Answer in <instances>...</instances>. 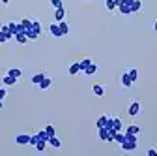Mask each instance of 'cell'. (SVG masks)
Instances as JSON below:
<instances>
[{
    "label": "cell",
    "instance_id": "3957f363",
    "mask_svg": "<svg viewBox=\"0 0 157 156\" xmlns=\"http://www.w3.org/2000/svg\"><path fill=\"white\" fill-rule=\"evenodd\" d=\"M19 79H17V77H13V75H10L8 72L4 73V77H2V83H4V87H13L15 83H17Z\"/></svg>",
    "mask_w": 157,
    "mask_h": 156
},
{
    "label": "cell",
    "instance_id": "ac0fdd59",
    "mask_svg": "<svg viewBox=\"0 0 157 156\" xmlns=\"http://www.w3.org/2000/svg\"><path fill=\"white\" fill-rule=\"evenodd\" d=\"M140 10H142V0H135L133 6H131V11H133V13H139Z\"/></svg>",
    "mask_w": 157,
    "mask_h": 156
},
{
    "label": "cell",
    "instance_id": "e575fe53",
    "mask_svg": "<svg viewBox=\"0 0 157 156\" xmlns=\"http://www.w3.org/2000/svg\"><path fill=\"white\" fill-rule=\"evenodd\" d=\"M8 96V90H6V87H0V100L4 102V98Z\"/></svg>",
    "mask_w": 157,
    "mask_h": 156
},
{
    "label": "cell",
    "instance_id": "8992f818",
    "mask_svg": "<svg viewBox=\"0 0 157 156\" xmlns=\"http://www.w3.org/2000/svg\"><path fill=\"white\" fill-rule=\"evenodd\" d=\"M64 17H66V10H64V8H58V10L54 11V23H62Z\"/></svg>",
    "mask_w": 157,
    "mask_h": 156
},
{
    "label": "cell",
    "instance_id": "7bdbcfd3",
    "mask_svg": "<svg viewBox=\"0 0 157 156\" xmlns=\"http://www.w3.org/2000/svg\"><path fill=\"white\" fill-rule=\"evenodd\" d=\"M86 2H92V0H86Z\"/></svg>",
    "mask_w": 157,
    "mask_h": 156
},
{
    "label": "cell",
    "instance_id": "44dd1931",
    "mask_svg": "<svg viewBox=\"0 0 157 156\" xmlns=\"http://www.w3.org/2000/svg\"><path fill=\"white\" fill-rule=\"evenodd\" d=\"M58 27H60V32H62V36H67V34H69V25H67L66 21L58 23Z\"/></svg>",
    "mask_w": 157,
    "mask_h": 156
},
{
    "label": "cell",
    "instance_id": "836d02e7",
    "mask_svg": "<svg viewBox=\"0 0 157 156\" xmlns=\"http://www.w3.org/2000/svg\"><path fill=\"white\" fill-rule=\"evenodd\" d=\"M8 27H10V30H11V34L15 38V34H17V23H8Z\"/></svg>",
    "mask_w": 157,
    "mask_h": 156
},
{
    "label": "cell",
    "instance_id": "83f0119b",
    "mask_svg": "<svg viewBox=\"0 0 157 156\" xmlns=\"http://www.w3.org/2000/svg\"><path fill=\"white\" fill-rule=\"evenodd\" d=\"M32 23H34V21H30V19H26V17L21 19V25L25 27V30H30V28H32Z\"/></svg>",
    "mask_w": 157,
    "mask_h": 156
},
{
    "label": "cell",
    "instance_id": "4dcf8cb0",
    "mask_svg": "<svg viewBox=\"0 0 157 156\" xmlns=\"http://www.w3.org/2000/svg\"><path fill=\"white\" fill-rule=\"evenodd\" d=\"M0 30H4V32H6V36H8V42H10L11 38H13V34H11V30H10V27H8V25H2V27H0Z\"/></svg>",
    "mask_w": 157,
    "mask_h": 156
},
{
    "label": "cell",
    "instance_id": "5bb4252c",
    "mask_svg": "<svg viewBox=\"0 0 157 156\" xmlns=\"http://www.w3.org/2000/svg\"><path fill=\"white\" fill-rule=\"evenodd\" d=\"M92 62H94V60H92V58H90V56H86V58H82V60H81V62H78V66H81V72H84V70H86V68H88V66H90Z\"/></svg>",
    "mask_w": 157,
    "mask_h": 156
},
{
    "label": "cell",
    "instance_id": "f546056e",
    "mask_svg": "<svg viewBox=\"0 0 157 156\" xmlns=\"http://www.w3.org/2000/svg\"><path fill=\"white\" fill-rule=\"evenodd\" d=\"M105 6H107V10H109V11H114V10H118L114 0H105Z\"/></svg>",
    "mask_w": 157,
    "mask_h": 156
},
{
    "label": "cell",
    "instance_id": "ffe728a7",
    "mask_svg": "<svg viewBox=\"0 0 157 156\" xmlns=\"http://www.w3.org/2000/svg\"><path fill=\"white\" fill-rule=\"evenodd\" d=\"M77 73H81V66H78V62H73L69 66V75H77Z\"/></svg>",
    "mask_w": 157,
    "mask_h": 156
},
{
    "label": "cell",
    "instance_id": "f1b7e54d",
    "mask_svg": "<svg viewBox=\"0 0 157 156\" xmlns=\"http://www.w3.org/2000/svg\"><path fill=\"white\" fill-rule=\"evenodd\" d=\"M25 34H26V38H28V40H37V38H39V34H36L32 28H30V30H25Z\"/></svg>",
    "mask_w": 157,
    "mask_h": 156
},
{
    "label": "cell",
    "instance_id": "6da1fadb",
    "mask_svg": "<svg viewBox=\"0 0 157 156\" xmlns=\"http://www.w3.org/2000/svg\"><path fill=\"white\" fill-rule=\"evenodd\" d=\"M140 111H142V105H140V102H139V100H133V102L129 104V107H127L129 117H136V115H140Z\"/></svg>",
    "mask_w": 157,
    "mask_h": 156
},
{
    "label": "cell",
    "instance_id": "277c9868",
    "mask_svg": "<svg viewBox=\"0 0 157 156\" xmlns=\"http://www.w3.org/2000/svg\"><path fill=\"white\" fill-rule=\"evenodd\" d=\"M15 143L17 145H30V135L28 133H19L15 138Z\"/></svg>",
    "mask_w": 157,
    "mask_h": 156
},
{
    "label": "cell",
    "instance_id": "7c38bea8",
    "mask_svg": "<svg viewBox=\"0 0 157 156\" xmlns=\"http://www.w3.org/2000/svg\"><path fill=\"white\" fill-rule=\"evenodd\" d=\"M110 122H112V128H114L116 132L122 130V121H120V117H110Z\"/></svg>",
    "mask_w": 157,
    "mask_h": 156
},
{
    "label": "cell",
    "instance_id": "8d00e7d4",
    "mask_svg": "<svg viewBox=\"0 0 157 156\" xmlns=\"http://www.w3.org/2000/svg\"><path fill=\"white\" fill-rule=\"evenodd\" d=\"M37 141H39V138H37L36 133H34V135H30V145H32V147H36V143H37Z\"/></svg>",
    "mask_w": 157,
    "mask_h": 156
},
{
    "label": "cell",
    "instance_id": "74e56055",
    "mask_svg": "<svg viewBox=\"0 0 157 156\" xmlns=\"http://www.w3.org/2000/svg\"><path fill=\"white\" fill-rule=\"evenodd\" d=\"M148 156H157V149H150L148 150Z\"/></svg>",
    "mask_w": 157,
    "mask_h": 156
},
{
    "label": "cell",
    "instance_id": "7a4b0ae2",
    "mask_svg": "<svg viewBox=\"0 0 157 156\" xmlns=\"http://www.w3.org/2000/svg\"><path fill=\"white\" fill-rule=\"evenodd\" d=\"M120 147H122V150L131 152V150H136V147H139V141H124Z\"/></svg>",
    "mask_w": 157,
    "mask_h": 156
},
{
    "label": "cell",
    "instance_id": "30bf717a",
    "mask_svg": "<svg viewBox=\"0 0 157 156\" xmlns=\"http://www.w3.org/2000/svg\"><path fill=\"white\" fill-rule=\"evenodd\" d=\"M45 77H47V73H45V72H37L36 75H32V83H34V85H39V83L45 79Z\"/></svg>",
    "mask_w": 157,
    "mask_h": 156
},
{
    "label": "cell",
    "instance_id": "ba28073f",
    "mask_svg": "<svg viewBox=\"0 0 157 156\" xmlns=\"http://www.w3.org/2000/svg\"><path fill=\"white\" fill-rule=\"evenodd\" d=\"M92 90H94V94H95V96H99V98H103V96H105V87H103V85H99V83H95V85L92 87Z\"/></svg>",
    "mask_w": 157,
    "mask_h": 156
},
{
    "label": "cell",
    "instance_id": "b9f144b4",
    "mask_svg": "<svg viewBox=\"0 0 157 156\" xmlns=\"http://www.w3.org/2000/svg\"><path fill=\"white\" fill-rule=\"evenodd\" d=\"M2 107H4V104H2V100H0V109H2Z\"/></svg>",
    "mask_w": 157,
    "mask_h": 156
},
{
    "label": "cell",
    "instance_id": "d4e9b609",
    "mask_svg": "<svg viewBox=\"0 0 157 156\" xmlns=\"http://www.w3.org/2000/svg\"><path fill=\"white\" fill-rule=\"evenodd\" d=\"M47 145H49L47 141H43V139H39V141L36 143V150H39V152H43V150L47 149Z\"/></svg>",
    "mask_w": 157,
    "mask_h": 156
},
{
    "label": "cell",
    "instance_id": "60d3db41",
    "mask_svg": "<svg viewBox=\"0 0 157 156\" xmlns=\"http://www.w3.org/2000/svg\"><path fill=\"white\" fill-rule=\"evenodd\" d=\"M0 2H2V4H10V0H0Z\"/></svg>",
    "mask_w": 157,
    "mask_h": 156
},
{
    "label": "cell",
    "instance_id": "4316f807",
    "mask_svg": "<svg viewBox=\"0 0 157 156\" xmlns=\"http://www.w3.org/2000/svg\"><path fill=\"white\" fill-rule=\"evenodd\" d=\"M36 135H37L39 139H43V141H49V138H51V135H49V133L45 132V128H43V130H39V132H37Z\"/></svg>",
    "mask_w": 157,
    "mask_h": 156
},
{
    "label": "cell",
    "instance_id": "7402d4cb",
    "mask_svg": "<svg viewBox=\"0 0 157 156\" xmlns=\"http://www.w3.org/2000/svg\"><path fill=\"white\" fill-rule=\"evenodd\" d=\"M32 30H34L36 34H39V36H41V34H43V27H41V23L34 21V23H32Z\"/></svg>",
    "mask_w": 157,
    "mask_h": 156
},
{
    "label": "cell",
    "instance_id": "d6986e66",
    "mask_svg": "<svg viewBox=\"0 0 157 156\" xmlns=\"http://www.w3.org/2000/svg\"><path fill=\"white\" fill-rule=\"evenodd\" d=\"M142 130H140V126H136V124H131V126H127V130H125V133H136L139 135Z\"/></svg>",
    "mask_w": 157,
    "mask_h": 156
},
{
    "label": "cell",
    "instance_id": "4fadbf2b",
    "mask_svg": "<svg viewBox=\"0 0 157 156\" xmlns=\"http://www.w3.org/2000/svg\"><path fill=\"white\" fill-rule=\"evenodd\" d=\"M124 141H125V132H122V130H120V132H116V133H114V143L122 145Z\"/></svg>",
    "mask_w": 157,
    "mask_h": 156
},
{
    "label": "cell",
    "instance_id": "d590c367",
    "mask_svg": "<svg viewBox=\"0 0 157 156\" xmlns=\"http://www.w3.org/2000/svg\"><path fill=\"white\" fill-rule=\"evenodd\" d=\"M8 42V36H6V32L4 30H0V43H6Z\"/></svg>",
    "mask_w": 157,
    "mask_h": 156
},
{
    "label": "cell",
    "instance_id": "8fae6325",
    "mask_svg": "<svg viewBox=\"0 0 157 156\" xmlns=\"http://www.w3.org/2000/svg\"><path fill=\"white\" fill-rule=\"evenodd\" d=\"M122 87H124V88H131V87H133V81L129 79L127 72H124V73H122Z\"/></svg>",
    "mask_w": 157,
    "mask_h": 156
},
{
    "label": "cell",
    "instance_id": "52a82bcc",
    "mask_svg": "<svg viewBox=\"0 0 157 156\" xmlns=\"http://www.w3.org/2000/svg\"><path fill=\"white\" fill-rule=\"evenodd\" d=\"M37 87H39V90H49V88L52 87V79H51V77L47 75V77H45V79H43L41 83H39Z\"/></svg>",
    "mask_w": 157,
    "mask_h": 156
},
{
    "label": "cell",
    "instance_id": "ee69618b",
    "mask_svg": "<svg viewBox=\"0 0 157 156\" xmlns=\"http://www.w3.org/2000/svg\"><path fill=\"white\" fill-rule=\"evenodd\" d=\"M142 2H144V0H142Z\"/></svg>",
    "mask_w": 157,
    "mask_h": 156
},
{
    "label": "cell",
    "instance_id": "9a60e30c",
    "mask_svg": "<svg viewBox=\"0 0 157 156\" xmlns=\"http://www.w3.org/2000/svg\"><path fill=\"white\" fill-rule=\"evenodd\" d=\"M127 75H129V79L135 83L136 79H139V70H136V68H131V70H127Z\"/></svg>",
    "mask_w": 157,
    "mask_h": 156
},
{
    "label": "cell",
    "instance_id": "1f68e13d",
    "mask_svg": "<svg viewBox=\"0 0 157 156\" xmlns=\"http://www.w3.org/2000/svg\"><path fill=\"white\" fill-rule=\"evenodd\" d=\"M51 4H52V8H54V10H58V8H64L62 0H51Z\"/></svg>",
    "mask_w": 157,
    "mask_h": 156
},
{
    "label": "cell",
    "instance_id": "484cf974",
    "mask_svg": "<svg viewBox=\"0 0 157 156\" xmlns=\"http://www.w3.org/2000/svg\"><path fill=\"white\" fill-rule=\"evenodd\" d=\"M95 72H97V64H94V62H92V64L84 70V75H94Z\"/></svg>",
    "mask_w": 157,
    "mask_h": 156
},
{
    "label": "cell",
    "instance_id": "5b68a950",
    "mask_svg": "<svg viewBox=\"0 0 157 156\" xmlns=\"http://www.w3.org/2000/svg\"><path fill=\"white\" fill-rule=\"evenodd\" d=\"M49 34H51L52 38H60V36H62V32H60V27H58V23H51V25H49Z\"/></svg>",
    "mask_w": 157,
    "mask_h": 156
},
{
    "label": "cell",
    "instance_id": "f35d334b",
    "mask_svg": "<svg viewBox=\"0 0 157 156\" xmlns=\"http://www.w3.org/2000/svg\"><path fill=\"white\" fill-rule=\"evenodd\" d=\"M133 2L135 0H124V4H127V6H133Z\"/></svg>",
    "mask_w": 157,
    "mask_h": 156
},
{
    "label": "cell",
    "instance_id": "2e32d148",
    "mask_svg": "<svg viewBox=\"0 0 157 156\" xmlns=\"http://www.w3.org/2000/svg\"><path fill=\"white\" fill-rule=\"evenodd\" d=\"M107 122H109V117H107V115H101L99 119H97L95 126H97V128H103V126H107Z\"/></svg>",
    "mask_w": 157,
    "mask_h": 156
},
{
    "label": "cell",
    "instance_id": "d6a6232c",
    "mask_svg": "<svg viewBox=\"0 0 157 156\" xmlns=\"http://www.w3.org/2000/svg\"><path fill=\"white\" fill-rule=\"evenodd\" d=\"M45 132H47L49 135H56V132H54V126H52V124H47V126H45Z\"/></svg>",
    "mask_w": 157,
    "mask_h": 156
},
{
    "label": "cell",
    "instance_id": "e0dca14e",
    "mask_svg": "<svg viewBox=\"0 0 157 156\" xmlns=\"http://www.w3.org/2000/svg\"><path fill=\"white\" fill-rule=\"evenodd\" d=\"M118 11H120L122 15H131V13H133V11H131V6H127V4L118 6Z\"/></svg>",
    "mask_w": 157,
    "mask_h": 156
},
{
    "label": "cell",
    "instance_id": "cb8c5ba5",
    "mask_svg": "<svg viewBox=\"0 0 157 156\" xmlns=\"http://www.w3.org/2000/svg\"><path fill=\"white\" fill-rule=\"evenodd\" d=\"M8 73H10V75H13V77H17V79H21L23 70H19V68H11V70H8Z\"/></svg>",
    "mask_w": 157,
    "mask_h": 156
},
{
    "label": "cell",
    "instance_id": "9c48e42d",
    "mask_svg": "<svg viewBox=\"0 0 157 156\" xmlns=\"http://www.w3.org/2000/svg\"><path fill=\"white\" fill-rule=\"evenodd\" d=\"M47 143H49L52 149H60V147H62V141H60V138H56V135H51Z\"/></svg>",
    "mask_w": 157,
    "mask_h": 156
},
{
    "label": "cell",
    "instance_id": "ab89813d",
    "mask_svg": "<svg viewBox=\"0 0 157 156\" xmlns=\"http://www.w3.org/2000/svg\"><path fill=\"white\" fill-rule=\"evenodd\" d=\"M153 30L157 32V19H155V21H153Z\"/></svg>",
    "mask_w": 157,
    "mask_h": 156
},
{
    "label": "cell",
    "instance_id": "603a6c76",
    "mask_svg": "<svg viewBox=\"0 0 157 156\" xmlns=\"http://www.w3.org/2000/svg\"><path fill=\"white\" fill-rule=\"evenodd\" d=\"M15 40H17L19 43H26V42H28V38H26L25 32H19V34H15Z\"/></svg>",
    "mask_w": 157,
    "mask_h": 156
}]
</instances>
